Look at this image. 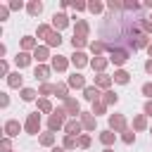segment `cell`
I'll return each instance as SVG.
<instances>
[{
	"mask_svg": "<svg viewBox=\"0 0 152 152\" xmlns=\"http://www.w3.org/2000/svg\"><path fill=\"white\" fill-rule=\"evenodd\" d=\"M36 107H38V112H40V114H48V116L55 112V107H52V102H50L48 97H40V100L36 102Z\"/></svg>",
	"mask_w": 152,
	"mask_h": 152,
	"instance_id": "obj_24",
	"label": "cell"
},
{
	"mask_svg": "<svg viewBox=\"0 0 152 152\" xmlns=\"http://www.w3.org/2000/svg\"><path fill=\"white\" fill-rule=\"evenodd\" d=\"M107 52H109V62L114 66H124L131 59V50H126V48H109L107 45Z\"/></svg>",
	"mask_w": 152,
	"mask_h": 152,
	"instance_id": "obj_2",
	"label": "cell"
},
{
	"mask_svg": "<svg viewBox=\"0 0 152 152\" xmlns=\"http://www.w3.org/2000/svg\"><path fill=\"white\" fill-rule=\"evenodd\" d=\"M147 55H150V59H152V43L147 45Z\"/></svg>",
	"mask_w": 152,
	"mask_h": 152,
	"instance_id": "obj_55",
	"label": "cell"
},
{
	"mask_svg": "<svg viewBox=\"0 0 152 152\" xmlns=\"http://www.w3.org/2000/svg\"><path fill=\"white\" fill-rule=\"evenodd\" d=\"M7 86H10V88H24V76H21L19 71H12V74L7 76Z\"/></svg>",
	"mask_w": 152,
	"mask_h": 152,
	"instance_id": "obj_22",
	"label": "cell"
},
{
	"mask_svg": "<svg viewBox=\"0 0 152 152\" xmlns=\"http://www.w3.org/2000/svg\"><path fill=\"white\" fill-rule=\"evenodd\" d=\"M48 59H52V57H50V48H48V45H38V48L33 50V62L45 64Z\"/></svg>",
	"mask_w": 152,
	"mask_h": 152,
	"instance_id": "obj_9",
	"label": "cell"
},
{
	"mask_svg": "<svg viewBox=\"0 0 152 152\" xmlns=\"http://www.w3.org/2000/svg\"><path fill=\"white\" fill-rule=\"evenodd\" d=\"M97 138H100V142H102L104 147H112V145H114V140H116V133L107 128V131H100V135H97Z\"/></svg>",
	"mask_w": 152,
	"mask_h": 152,
	"instance_id": "obj_21",
	"label": "cell"
},
{
	"mask_svg": "<svg viewBox=\"0 0 152 152\" xmlns=\"http://www.w3.org/2000/svg\"><path fill=\"white\" fill-rule=\"evenodd\" d=\"M52 31H55L52 24H38V28H36V38H43V40H45Z\"/></svg>",
	"mask_w": 152,
	"mask_h": 152,
	"instance_id": "obj_30",
	"label": "cell"
},
{
	"mask_svg": "<svg viewBox=\"0 0 152 152\" xmlns=\"http://www.w3.org/2000/svg\"><path fill=\"white\" fill-rule=\"evenodd\" d=\"M88 48H90V52H93L95 57H100V55L107 50V43H104V40H90V45H88Z\"/></svg>",
	"mask_w": 152,
	"mask_h": 152,
	"instance_id": "obj_28",
	"label": "cell"
},
{
	"mask_svg": "<svg viewBox=\"0 0 152 152\" xmlns=\"http://www.w3.org/2000/svg\"><path fill=\"white\" fill-rule=\"evenodd\" d=\"M71 7H74L76 12H83V10H88V2H83V0H76V2H71Z\"/></svg>",
	"mask_w": 152,
	"mask_h": 152,
	"instance_id": "obj_45",
	"label": "cell"
},
{
	"mask_svg": "<svg viewBox=\"0 0 152 152\" xmlns=\"http://www.w3.org/2000/svg\"><path fill=\"white\" fill-rule=\"evenodd\" d=\"M38 142H40L43 147H55V133H52V131H48V133H40Z\"/></svg>",
	"mask_w": 152,
	"mask_h": 152,
	"instance_id": "obj_32",
	"label": "cell"
},
{
	"mask_svg": "<svg viewBox=\"0 0 152 152\" xmlns=\"http://www.w3.org/2000/svg\"><path fill=\"white\" fill-rule=\"evenodd\" d=\"M69 26V17L64 14V12H55L52 14V28L55 31H62V28H66Z\"/></svg>",
	"mask_w": 152,
	"mask_h": 152,
	"instance_id": "obj_13",
	"label": "cell"
},
{
	"mask_svg": "<svg viewBox=\"0 0 152 152\" xmlns=\"http://www.w3.org/2000/svg\"><path fill=\"white\" fill-rule=\"evenodd\" d=\"M112 78H114V83H119V86H126V83L131 81V74H128L126 69H116Z\"/></svg>",
	"mask_w": 152,
	"mask_h": 152,
	"instance_id": "obj_25",
	"label": "cell"
},
{
	"mask_svg": "<svg viewBox=\"0 0 152 152\" xmlns=\"http://www.w3.org/2000/svg\"><path fill=\"white\" fill-rule=\"evenodd\" d=\"M140 7H142V5H140L138 0H126V2H124V10H126V12H138Z\"/></svg>",
	"mask_w": 152,
	"mask_h": 152,
	"instance_id": "obj_41",
	"label": "cell"
},
{
	"mask_svg": "<svg viewBox=\"0 0 152 152\" xmlns=\"http://www.w3.org/2000/svg\"><path fill=\"white\" fill-rule=\"evenodd\" d=\"M69 62H71L76 69H83V66H88V64H90V57H88L83 50H74V55L69 57Z\"/></svg>",
	"mask_w": 152,
	"mask_h": 152,
	"instance_id": "obj_5",
	"label": "cell"
},
{
	"mask_svg": "<svg viewBox=\"0 0 152 152\" xmlns=\"http://www.w3.org/2000/svg\"><path fill=\"white\" fill-rule=\"evenodd\" d=\"M102 152H114V150H112V147H104V150H102Z\"/></svg>",
	"mask_w": 152,
	"mask_h": 152,
	"instance_id": "obj_56",
	"label": "cell"
},
{
	"mask_svg": "<svg viewBox=\"0 0 152 152\" xmlns=\"http://www.w3.org/2000/svg\"><path fill=\"white\" fill-rule=\"evenodd\" d=\"M121 140H124L126 145H133V142H135V133H133V128H126V131L121 133Z\"/></svg>",
	"mask_w": 152,
	"mask_h": 152,
	"instance_id": "obj_39",
	"label": "cell"
},
{
	"mask_svg": "<svg viewBox=\"0 0 152 152\" xmlns=\"http://www.w3.org/2000/svg\"><path fill=\"white\" fill-rule=\"evenodd\" d=\"M2 131H5V135H7V138H17V135H19V131H21V124H19L17 119H7Z\"/></svg>",
	"mask_w": 152,
	"mask_h": 152,
	"instance_id": "obj_12",
	"label": "cell"
},
{
	"mask_svg": "<svg viewBox=\"0 0 152 152\" xmlns=\"http://www.w3.org/2000/svg\"><path fill=\"white\" fill-rule=\"evenodd\" d=\"M107 10H109L112 14H114V12H121V10H124V2H116V0H109V2H107Z\"/></svg>",
	"mask_w": 152,
	"mask_h": 152,
	"instance_id": "obj_42",
	"label": "cell"
},
{
	"mask_svg": "<svg viewBox=\"0 0 152 152\" xmlns=\"http://www.w3.org/2000/svg\"><path fill=\"white\" fill-rule=\"evenodd\" d=\"M31 62H33V55H31V52H17V57H14L17 71H19V69H26Z\"/></svg>",
	"mask_w": 152,
	"mask_h": 152,
	"instance_id": "obj_14",
	"label": "cell"
},
{
	"mask_svg": "<svg viewBox=\"0 0 152 152\" xmlns=\"http://www.w3.org/2000/svg\"><path fill=\"white\" fill-rule=\"evenodd\" d=\"M90 112H93L95 116H100V114H104V112H107V104H104L102 100H97V102H93V109H90Z\"/></svg>",
	"mask_w": 152,
	"mask_h": 152,
	"instance_id": "obj_38",
	"label": "cell"
},
{
	"mask_svg": "<svg viewBox=\"0 0 152 152\" xmlns=\"http://www.w3.org/2000/svg\"><path fill=\"white\" fill-rule=\"evenodd\" d=\"M69 59L64 57V55H55L52 59H50V66H52V71H59V74H64L66 69H69Z\"/></svg>",
	"mask_w": 152,
	"mask_h": 152,
	"instance_id": "obj_6",
	"label": "cell"
},
{
	"mask_svg": "<svg viewBox=\"0 0 152 152\" xmlns=\"http://www.w3.org/2000/svg\"><path fill=\"white\" fill-rule=\"evenodd\" d=\"M36 48H38V38L36 36H24L21 38V52H31L33 55Z\"/></svg>",
	"mask_w": 152,
	"mask_h": 152,
	"instance_id": "obj_17",
	"label": "cell"
},
{
	"mask_svg": "<svg viewBox=\"0 0 152 152\" xmlns=\"http://www.w3.org/2000/svg\"><path fill=\"white\" fill-rule=\"evenodd\" d=\"M107 64H109V57H90V66H93V71H97V74H104V69H107Z\"/></svg>",
	"mask_w": 152,
	"mask_h": 152,
	"instance_id": "obj_15",
	"label": "cell"
},
{
	"mask_svg": "<svg viewBox=\"0 0 152 152\" xmlns=\"http://www.w3.org/2000/svg\"><path fill=\"white\" fill-rule=\"evenodd\" d=\"M107 121H109V131H114V133H124L128 128V121L124 114H109Z\"/></svg>",
	"mask_w": 152,
	"mask_h": 152,
	"instance_id": "obj_4",
	"label": "cell"
},
{
	"mask_svg": "<svg viewBox=\"0 0 152 152\" xmlns=\"http://www.w3.org/2000/svg\"><path fill=\"white\" fill-rule=\"evenodd\" d=\"M142 114H145V116H152V100H147V102H145V107H142Z\"/></svg>",
	"mask_w": 152,
	"mask_h": 152,
	"instance_id": "obj_51",
	"label": "cell"
},
{
	"mask_svg": "<svg viewBox=\"0 0 152 152\" xmlns=\"http://www.w3.org/2000/svg\"><path fill=\"white\" fill-rule=\"evenodd\" d=\"M26 12H28L31 17H38V14L43 12V2H40V0H31V2L26 5Z\"/></svg>",
	"mask_w": 152,
	"mask_h": 152,
	"instance_id": "obj_29",
	"label": "cell"
},
{
	"mask_svg": "<svg viewBox=\"0 0 152 152\" xmlns=\"http://www.w3.org/2000/svg\"><path fill=\"white\" fill-rule=\"evenodd\" d=\"M83 97H86L88 102H97V100H102V93H100V88H97V86H86Z\"/></svg>",
	"mask_w": 152,
	"mask_h": 152,
	"instance_id": "obj_18",
	"label": "cell"
},
{
	"mask_svg": "<svg viewBox=\"0 0 152 152\" xmlns=\"http://www.w3.org/2000/svg\"><path fill=\"white\" fill-rule=\"evenodd\" d=\"M24 131H26L28 135H38V133H40V114H38V112H33V114L26 116V121H24Z\"/></svg>",
	"mask_w": 152,
	"mask_h": 152,
	"instance_id": "obj_3",
	"label": "cell"
},
{
	"mask_svg": "<svg viewBox=\"0 0 152 152\" xmlns=\"http://www.w3.org/2000/svg\"><path fill=\"white\" fill-rule=\"evenodd\" d=\"M90 142H93V138H90L88 133H81V135H78V147H81V150H88Z\"/></svg>",
	"mask_w": 152,
	"mask_h": 152,
	"instance_id": "obj_40",
	"label": "cell"
},
{
	"mask_svg": "<svg viewBox=\"0 0 152 152\" xmlns=\"http://www.w3.org/2000/svg\"><path fill=\"white\" fill-rule=\"evenodd\" d=\"M0 74H2L5 78L10 76V64H7V59H2V62H0Z\"/></svg>",
	"mask_w": 152,
	"mask_h": 152,
	"instance_id": "obj_47",
	"label": "cell"
},
{
	"mask_svg": "<svg viewBox=\"0 0 152 152\" xmlns=\"http://www.w3.org/2000/svg\"><path fill=\"white\" fill-rule=\"evenodd\" d=\"M0 147H2V152H12V142H10V138H7V135L2 138V142H0Z\"/></svg>",
	"mask_w": 152,
	"mask_h": 152,
	"instance_id": "obj_48",
	"label": "cell"
},
{
	"mask_svg": "<svg viewBox=\"0 0 152 152\" xmlns=\"http://www.w3.org/2000/svg\"><path fill=\"white\" fill-rule=\"evenodd\" d=\"M45 45H48V48H59V45H62V33H59V31H52V33L45 38Z\"/></svg>",
	"mask_w": 152,
	"mask_h": 152,
	"instance_id": "obj_26",
	"label": "cell"
},
{
	"mask_svg": "<svg viewBox=\"0 0 152 152\" xmlns=\"http://www.w3.org/2000/svg\"><path fill=\"white\" fill-rule=\"evenodd\" d=\"M71 45H74V50H83V48H88L90 45V40L86 38V36H71Z\"/></svg>",
	"mask_w": 152,
	"mask_h": 152,
	"instance_id": "obj_27",
	"label": "cell"
},
{
	"mask_svg": "<svg viewBox=\"0 0 152 152\" xmlns=\"http://www.w3.org/2000/svg\"><path fill=\"white\" fill-rule=\"evenodd\" d=\"M147 128V116L145 114H135L133 116V131H145Z\"/></svg>",
	"mask_w": 152,
	"mask_h": 152,
	"instance_id": "obj_31",
	"label": "cell"
},
{
	"mask_svg": "<svg viewBox=\"0 0 152 152\" xmlns=\"http://www.w3.org/2000/svg\"><path fill=\"white\" fill-rule=\"evenodd\" d=\"M52 93H55V83H40V86H38V95L48 97V95H52Z\"/></svg>",
	"mask_w": 152,
	"mask_h": 152,
	"instance_id": "obj_36",
	"label": "cell"
},
{
	"mask_svg": "<svg viewBox=\"0 0 152 152\" xmlns=\"http://www.w3.org/2000/svg\"><path fill=\"white\" fill-rule=\"evenodd\" d=\"M88 12H93V14H102V12H104V5L97 2V0H90V2H88Z\"/></svg>",
	"mask_w": 152,
	"mask_h": 152,
	"instance_id": "obj_37",
	"label": "cell"
},
{
	"mask_svg": "<svg viewBox=\"0 0 152 152\" xmlns=\"http://www.w3.org/2000/svg\"><path fill=\"white\" fill-rule=\"evenodd\" d=\"M74 33L88 38V33H90V24H88L86 19H76V21H74Z\"/></svg>",
	"mask_w": 152,
	"mask_h": 152,
	"instance_id": "obj_19",
	"label": "cell"
},
{
	"mask_svg": "<svg viewBox=\"0 0 152 152\" xmlns=\"http://www.w3.org/2000/svg\"><path fill=\"white\" fill-rule=\"evenodd\" d=\"M102 102H104L107 107H112V104L119 102V95H116L114 90H104V93H102Z\"/></svg>",
	"mask_w": 152,
	"mask_h": 152,
	"instance_id": "obj_33",
	"label": "cell"
},
{
	"mask_svg": "<svg viewBox=\"0 0 152 152\" xmlns=\"http://www.w3.org/2000/svg\"><path fill=\"white\" fill-rule=\"evenodd\" d=\"M81 131H83L81 119H69V121H66V126H64V135H74V138H78V135H81Z\"/></svg>",
	"mask_w": 152,
	"mask_h": 152,
	"instance_id": "obj_7",
	"label": "cell"
},
{
	"mask_svg": "<svg viewBox=\"0 0 152 152\" xmlns=\"http://www.w3.org/2000/svg\"><path fill=\"white\" fill-rule=\"evenodd\" d=\"M62 147H64V150H74V147H78V138H74V135H64V138H62Z\"/></svg>",
	"mask_w": 152,
	"mask_h": 152,
	"instance_id": "obj_35",
	"label": "cell"
},
{
	"mask_svg": "<svg viewBox=\"0 0 152 152\" xmlns=\"http://www.w3.org/2000/svg\"><path fill=\"white\" fill-rule=\"evenodd\" d=\"M69 90H71L69 83H55V93H52V95H57L59 100L66 102V100H69Z\"/></svg>",
	"mask_w": 152,
	"mask_h": 152,
	"instance_id": "obj_23",
	"label": "cell"
},
{
	"mask_svg": "<svg viewBox=\"0 0 152 152\" xmlns=\"http://www.w3.org/2000/svg\"><path fill=\"white\" fill-rule=\"evenodd\" d=\"M81 124H83V131H95V126H97V116L93 114V112H81Z\"/></svg>",
	"mask_w": 152,
	"mask_h": 152,
	"instance_id": "obj_8",
	"label": "cell"
},
{
	"mask_svg": "<svg viewBox=\"0 0 152 152\" xmlns=\"http://www.w3.org/2000/svg\"><path fill=\"white\" fill-rule=\"evenodd\" d=\"M66 112H64V107H57L50 116H48V131H52V133H57V131H62L64 126H66Z\"/></svg>",
	"mask_w": 152,
	"mask_h": 152,
	"instance_id": "obj_1",
	"label": "cell"
},
{
	"mask_svg": "<svg viewBox=\"0 0 152 152\" xmlns=\"http://www.w3.org/2000/svg\"><path fill=\"white\" fill-rule=\"evenodd\" d=\"M12 152H14V150H12Z\"/></svg>",
	"mask_w": 152,
	"mask_h": 152,
	"instance_id": "obj_58",
	"label": "cell"
},
{
	"mask_svg": "<svg viewBox=\"0 0 152 152\" xmlns=\"http://www.w3.org/2000/svg\"><path fill=\"white\" fill-rule=\"evenodd\" d=\"M50 71H52V66H48V64H38L36 71H33V76H36V81H40V83H48Z\"/></svg>",
	"mask_w": 152,
	"mask_h": 152,
	"instance_id": "obj_16",
	"label": "cell"
},
{
	"mask_svg": "<svg viewBox=\"0 0 152 152\" xmlns=\"http://www.w3.org/2000/svg\"><path fill=\"white\" fill-rule=\"evenodd\" d=\"M7 7H10L12 12H19V10H24V2H21V0H12Z\"/></svg>",
	"mask_w": 152,
	"mask_h": 152,
	"instance_id": "obj_44",
	"label": "cell"
},
{
	"mask_svg": "<svg viewBox=\"0 0 152 152\" xmlns=\"http://www.w3.org/2000/svg\"><path fill=\"white\" fill-rule=\"evenodd\" d=\"M66 83H69V88H76V90H86V76H83V74H78V71H74V74L66 78Z\"/></svg>",
	"mask_w": 152,
	"mask_h": 152,
	"instance_id": "obj_10",
	"label": "cell"
},
{
	"mask_svg": "<svg viewBox=\"0 0 152 152\" xmlns=\"http://www.w3.org/2000/svg\"><path fill=\"white\" fill-rule=\"evenodd\" d=\"M64 112H66L71 119H76V114L81 116V102H78L76 97H69V100L64 102Z\"/></svg>",
	"mask_w": 152,
	"mask_h": 152,
	"instance_id": "obj_11",
	"label": "cell"
},
{
	"mask_svg": "<svg viewBox=\"0 0 152 152\" xmlns=\"http://www.w3.org/2000/svg\"><path fill=\"white\" fill-rule=\"evenodd\" d=\"M140 90H142V95H145L147 100H152V83H142Z\"/></svg>",
	"mask_w": 152,
	"mask_h": 152,
	"instance_id": "obj_46",
	"label": "cell"
},
{
	"mask_svg": "<svg viewBox=\"0 0 152 152\" xmlns=\"http://www.w3.org/2000/svg\"><path fill=\"white\" fill-rule=\"evenodd\" d=\"M150 135H152V126H150Z\"/></svg>",
	"mask_w": 152,
	"mask_h": 152,
	"instance_id": "obj_57",
	"label": "cell"
},
{
	"mask_svg": "<svg viewBox=\"0 0 152 152\" xmlns=\"http://www.w3.org/2000/svg\"><path fill=\"white\" fill-rule=\"evenodd\" d=\"M7 17H10V7L7 5H0V21H5Z\"/></svg>",
	"mask_w": 152,
	"mask_h": 152,
	"instance_id": "obj_49",
	"label": "cell"
},
{
	"mask_svg": "<svg viewBox=\"0 0 152 152\" xmlns=\"http://www.w3.org/2000/svg\"><path fill=\"white\" fill-rule=\"evenodd\" d=\"M145 71H147V74H152V59H147V62H145Z\"/></svg>",
	"mask_w": 152,
	"mask_h": 152,
	"instance_id": "obj_52",
	"label": "cell"
},
{
	"mask_svg": "<svg viewBox=\"0 0 152 152\" xmlns=\"http://www.w3.org/2000/svg\"><path fill=\"white\" fill-rule=\"evenodd\" d=\"M142 7H147V10H152V0H145V5Z\"/></svg>",
	"mask_w": 152,
	"mask_h": 152,
	"instance_id": "obj_53",
	"label": "cell"
},
{
	"mask_svg": "<svg viewBox=\"0 0 152 152\" xmlns=\"http://www.w3.org/2000/svg\"><path fill=\"white\" fill-rule=\"evenodd\" d=\"M19 95H21V100H24V102H33V100H36V95H38V90H33V88H21V90H19Z\"/></svg>",
	"mask_w": 152,
	"mask_h": 152,
	"instance_id": "obj_34",
	"label": "cell"
},
{
	"mask_svg": "<svg viewBox=\"0 0 152 152\" xmlns=\"http://www.w3.org/2000/svg\"><path fill=\"white\" fill-rule=\"evenodd\" d=\"M52 152H66V150H64V147H57V145H55V147H52Z\"/></svg>",
	"mask_w": 152,
	"mask_h": 152,
	"instance_id": "obj_54",
	"label": "cell"
},
{
	"mask_svg": "<svg viewBox=\"0 0 152 152\" xmlns=\"http://www.w3.org/2000/svg\"><path fill=\"white\" fill-rule=\"evenodd\" d=\"M7 104H10V95H7V93H0V107L5 109Z\"/></svg>",
	"mask_w": 152,
	"mask_h": 152,
	"instance_id": "obj_50",
	"label": "cell"
},
{
	"mask_svg": "<svg viewBox=\"0 0 152 152\" xmlns=\"http://www.w3.org/2000/svg\"><path fill=\"white\" fill-rule=\"evenodd\" d=\"M142 31L147 36H152V17H142Z\"/></svg>",
	"mask_w": 152,
	"mask_h": 152,
	"instance_id": "obj_43",
	"label": "cell"
},
{
	"mask_svg": "<svg viewBox=\"0 0 152 152\" xmlns=\"http://www.w3.org/2000/svg\"><path fill=\"white\" fill-rule=\"evenodd\" d=\"M112 83H114V78H112V76H107V74H97L93 86H97L100 90H109V86H112Z\"/></svg>",
	"mask_w": 152,
	"mask_h": 152,
	"instance_id": "obj_20",
	"label": "cell"
}]
</instances>
